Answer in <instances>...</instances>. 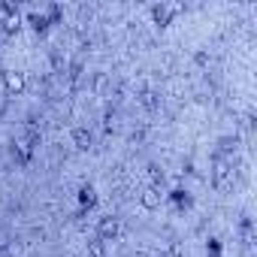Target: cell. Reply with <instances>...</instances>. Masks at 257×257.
Here are the masks:
<instances>
[{
    "instance_id": "obj_1",
    "label": "cell",
    "mask_w": 257,
    "mask_h": 257,
    "mask_svg": "<svg viewBox=\"0 0 257 257\" xmlns=\"http://www.w3.org/2000/svg\"><path fill=\"white\" fill-rule=\"evenodd\" d=\"M37 146H40V131H37V127H25L22 137H19V140H16V146H13L16 161H19V164H28V161L34 158Z\"/></svg>"
},
{
    "instance_id": "obj_2",
    "label": "cell",
    "mask_w": 257,
    "mask_h": 257,
    "mask_svg": "<svg viewBox=\"0 0 257 257\" xmlns=\"http://www.w3.org/2000/svg\"><path fill=\"white\" fill-rule=\"evenodd\" d=\"M212 182H215L218 188H230V182H233V167L227 164L224 155H215V164H212Z\"/></svg>"
},
{
    "instance_id": "obj_3",
    "label": "cell",
    "mask_w": 257,
    "mask_h": 257,
    "mask_svg": "<svg viewBox=\"0 0 257 257\" xmlns=\"http://www.w3.org/2000/svg\"><path fill=\"white\" fill-rule=\"evenodd\" d=\"M0 79H4L7 94H16V97L28 88V76H25L22 70H4V73H0Z\"/></svg>"
},
{
    "instance_id": "obj_4",
    "label": "cell",
    "mask_w": 257,
    "mask_h": 257,
    "mask_svg": "<svg viewBox=\"0 0 257 257\" xmlns=\"http://www.w3.org/2000/svg\"><path fill=\"white\" fill-rule=\"evenodd\" d=\"M179 10H182V7H176V4H155V7H152V19H155V25L167 28V25L179 16Z\"/></svg>"
},
{
    "instance_id": "obj_5",
    "label": "cell",
    "mask_w": 257,
    "mask_h": 257,
    "mask_svg": "<svg viewBox=\"0 0 257 257\" xmlns=\"http://www.w3.org/2000/svg\"><path fill=\"white\" fill-rule=\"evenodd\" d=\"M58 16H61L58 7H46L43 13L37 10V13H31V25H34V31H46L52 22H58Z\"/></svg>"
},
{
    "instance_id": "obj_6",
    "label": "cell",
    "mask_w": 257,
    "mask_h": 257,
    "mask_svg": "<svg viewBox=\"0 0 257 257\" xmlns=\"http://www.w3.org/2000/svg\"><path fill=\"white\" fill-rule=\"evenodd\" d=\"M118 230H121V224H118V218H112V215H106V218L97 221V239H103L106 245L118 236Z\"/></svg>"
},
{
    "instance_id": "obj_7",
    "label": "cell",
    "mask_w": 257,
    "mask_h": 257,
    "mask_svg": "<svg viewBox=\"0 0 257 257\" xmlns=\"http://www.w3.org/2000/svg\"><path fill=\"white\" fill-rule=\"evenodd\" d=\"M0 13H4V31L7 34H19V28H22V16H19V10L13 7V4H0Z\"/></svg>"
},
{
    "instance_id": "obj_8",
    "label": "cell",
    "mask_w": 257,
    "mask_h": 257,
    "mask_svg": "<svg viewBox=\"0 0 257 257\" xmlns=\"http://www.w3.org/2000/svg\"><path fill=\"white\" fill-rule=\"evenodd\" d=\"M161 200H164V191H161V185H149V188L140 194V203H143V209H158V206H161Z\"/></svg>"
},
{
    "instance_id": "obj_9",
    "label": "cell",
    "mask_w": 257,
    "mask_h": 257,
    "mask_svg": "<svg viewBox=\"0 0 257 257\" xmlns=\"http://www.w3.org/2000/svg\"><path fill=\"white\" fill-rule=\"evenodd\" d=\"M73 143H76L79 152H88L91 143H94V137H91V131H85V127H76V131H73Z\"/></svg>"
},
{
    "instance_id": "obj_10",
    "label": "cell",
    "mask_w": 257,
    "mask_h": 257,
    "mask_svg": "<svg viewBox=\"0 0 257 257\" xmlns=\"http://www.w3.org/2000/svg\"><path fill=\"white\" fill-rule=\"evenodd\" d=\"M88 257H106V242L94 236V239L88 242Z\"/></svg>"
},
{
    "instance_id": "obj_11",
    "label": "cell",
    "mask_w": 257,
    "mask_h": 257,
    "mask_svg": "<svg viewBox=\"0 0 257 257\" xmlns=\"http://www.w3.org/2000/svg\"><path fill=\"white\" fill-rule=\"evenodd\" d=\"M79 194H82V203H85V206H94V188H91V185H85Z\"/></svg>"
}]
</instances>
